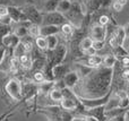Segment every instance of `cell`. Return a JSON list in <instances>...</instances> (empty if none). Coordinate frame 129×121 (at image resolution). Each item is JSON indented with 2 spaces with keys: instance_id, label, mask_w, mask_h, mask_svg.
<instances>
[{
  "instance_id": "cell-17",
  "label": "cell",
  "mask_w": 129,
  "mask_h": 121,
  "mask_svg": "<svg viewBox=\"0 0 129 121\" xmlns=\"http://www.w3.org/2000/svg\"><path fill=\"white\" fill-rule=\"evenodd\" d=\"M71 7V1L70 0H60L58 4V8H57V11L60 14L64 15L66 13H68L69 9Z\"/></svg>"
},
{
  "instance_id": "cell-16",
  "label": "cell",
  "mask_w": 129,
  "mask_h": 121,
  "mask_svg": "<svg viewBox=\"0 0 129 121\" xmlns=\"http://www.w3.org/2000/svg\"><path fill=\"white\" fill-rule=\"evenodd\" d=\"M49 97H50V100H51V101H53V102H56V103L60 104V102L62 101V99H63V95H62L61 90L53 88V90L49 93Z\"/></svg>"
},
{
  "instance_id": "cell-18",
  "label": "cell",
  "mask_w": 129,
  "mask_h": 121,
  "mask_svg": "<svg viewBox=\"0 0 129 121\" xmlns=\"http://www.w3.org/2000/svg\"><path fill=\"white\" fill-rule=\"evenodd\" d=\"M26 53H28V52L26 51V49H25L24 44H23L22 42H20L19 44H18L17 47L13 50V57H14V58H16V59L22 58V57L25 56Z\"/></svg>"
},
{
  "instance_id": "cell-25",
  "label": "cell",
  "mask_w": 129,
  "mask_h": 121,
  "mask_svg": "<svg viewBox=\"0 0 129 121\" xmlns=\"http://www.w3.org/2000/svg\"><path fill=\"white\" fill-rule=\"evenodd\" d=\"M13 29H11V26H8V25H4L0 23V45H2V38L6 35H8L9 33H11Z\"/></svg>"
},
{
  "instance_id": "cell-33",
  "label": "cell",
  "mask_w": 129,
  "mask_h": 121,
  "mask_svg": "<svg viewBox=\"0 0 129 121\" xmlns=\"http://www.w3.org/2000/svg\"><path fill=\"white\" fill-rule=\"evenodd\" d=\"M112 5V0H101V7L102 8H108Z\"/></svg>"
},
{
  "instance_id": "cell-7",
  "label": "cell",
  "mask_w": 129,
  "mask_h": 121,
  "mask_svg": "<svg viewBox=\"0 0 129 121\" xmlns=\"http://www.w3.org/2000/svg\"><path fill=\"white\" fill-rule=\"evenodd\" d=\"M89 37L93 41L105 42V40H107V29H105V27L99 25L98 23L93 24L89 28Z\"/></svg>"
},
{
  "instance_id": "cell-10",
  "label": "cell",
  "mask_w": 129,
  "mask_h": 121,
  "mask_svg": "<svg viewBox=\"0 0 129 121\" xmlns=\"http://www.w3.org/2000/svg\"><path fill=\"white\" fill-rule=\"evenodd\" d=\"M19 43H20V38L18 37V36H16L15 34L11 32V33H9L8 35H6L4 38H2V43H1V44L4 45L5 48H7L8 50L13 51V50L15 49V48L19 44Z\"/></svg>"
},
{
  "instance_id": "cell-1",
  "label": "cell",
  "mask_w": 129,
  "mask_h": 121,
  "mask_svg": "<svg viewBox=\"0 0 129 121\" xmlns=\"http://www.w3.org/2000/svg\"><path fill=\"white\" fill-rule=\"evenodd\" d=\"M113 68H95L93 71L83 79L80 84V95L79 97H88V99H99L109 91V87L112 82Z\"/></svg>"
},
{
  "instance_id": "cell-12",
  "label": "cell",
  "mask_w": 129,
  "mask_h": 121,
  "mask_svg": "<svg viewBox=\"0 0 129 121\" xmlns=\"http://www.w3.org/2000/svg\"><path fill=\"white\" fill-rule=\"evenodd\" d=\"M80 104L79 99L78 96L76 99H67V97H63L62 101L60 102V108L64 111H75L76 108Z\"/></svg>"
},
{
  "instance_id": "cell-27",
  "label": "cell",
  "mask_w": 129,
  "mask_h": 121,
  "mask_svg": "<svg viewBox=\"0 0 129 121\" xmlns=\"http://www.w3.org/2000/svg\"><path fill=\"white\" fill-rule=\"evenodd\" d=\"M111 19L112 18L110 17L109 15H107V14H103V15H101V16H99V19H98V24L99 25H101V26H107L108 24H109L110 22H111Z\"/></svg>"
},
{
  "instance_id": "cell-11",
  "label": "cell",
  "mask_w": 129,
  "mask_h": 121,
  "mask_svg": "<svg viewBox=\"0 0 129 121\" xmlns=\"http://www.w3.org/2000/svg\"><path fill=\"white\" fill-rule=\"evenodd\" d=\"M79 79L80 78H79V76H78L77 72H76L75 70H70V71L63 77L62 82H63L64 86H66L67 88H70L71 90V88H74L78 84Z\"/></svg>"
},
{
  "instance_id": "cell-24",
  "label": "cell",
  "mask_w": 129,
  "mask_h": 121,
  "mask_svg": "<svg viewBox=\"0 0 129 121\" xmlns=\"http://www.w3.org/2000/svg\"><path fill=\"white\" fill-rule=\"evenodd\" d=\"M92 47H93V40L89 37V35L86 36V37H84L82 40V42H80V49H82L83 52L88 50V49H91Z\"/></svg>"
},
{
  "instance_id": "cell-23",
  "label": "cell",
  "mask_w": 129,
  "mask_h": 121,
  "mask_svg": "<svg viewBox=\"0 0 129 121\" xmlns=\"http://www.w3.org/2000/svg\"><path fill=\"white\" fill-rule=\"evenodd\" d=\"M32 82L34 84H42L43 82H45V77H44V74L43 71H33L32 72Z\"/></svg>"
},
{
  "instance_id": "cell-31",
  "label": "cell",
  "mask_w": 129,
  "mask_h": 121,
  "mask_svg": "<svg viewBox=\"0 0 129 121\" xmlns=\"http://www.w3.org/2000/svg\"><path fill=\"white\" fill-rule=\"evenodd\" d=\"M111 7H112V10H113V11H117V13L121 11V10H122V8H123V6H121V5L118 4L117 1H112Z\"/></svg>"
},
{
  "instance_id": "cell-2",
  "label": "cell",
  "mask_w": 129,
  "mask_h": 121,
  "mask_svg": "<svg viewBox=\"0 0 129 121\" xmlns=\"http://www.w3.org/2000/svg\"><path fill=\"white\" fill-rule=\"evenodd\" d=\"M85 15H86V11H85V8L82 2L71 1L70 9L63 16L66 17L67 22L70 23L75 28H80L83 24V20L85 18Z\"/></svg>"
},
{
  "instance_id": "cell-14",
  "label": "cell",
  "mask_w": 129,
  "mask_h": 121,
  "mask_svg": "<svg viewBox=\"0 0 129 121\" xmlns=\"http://www.w3.org/2000/svg\"><path fill=\"white\" fill-rule=\"evenodd\" d=\"M60 33V27L53 25H43L40 26V36L48 37L51 35H58Z\"/></svg>"
},
{
  "instance_id": "cell-21",
  "label": "cell",
  "mask_w": 129,
  "mask_h": 121,
  "mask_svg": "<svg viewBox=\"0 0 129 121\" xmlns=\"http://www.w3.org/2000/svg\"><path fill=\"white\" fill-rule=\"evenodd\" d=\"M35 47L38 48L39 50L45 52L48 50V42L47 38L43 37V36H39V37L35 38Z\"/></svg>"
},
{
  "instance_id": "cell-20",
  "label": "cell",
  "mask_w": 129,
  "mask_h": 121,
  "mask_svg": "<svg viewBox=\"0 0 129 121\" xmlns=\"http://www.w3.org/2000/svg\"><path fill=\"white\" fill-rule=\"evenodd\" d=\"M116 62H117V59H116V57H114L113 54H108V56L105 54V56L103 57L102 63H103V66H104V67L113 68L114 65H116Z\"/></svg>"
},
{
  "instance_id": "cell-3",
  "label": "cell",
  "mask_w": 129,
  "mask_h": 121,
  "mask_svg": "<svg viewBox=\"0 0 129 121\" xmlns=\"http://www.w3.org/2000/svg\"><path fill=\"white\" fill-rule=\"evenodd\" d=\"M5 92L9 95L10 99L14 101L19 102L23 99L22 93V83L17 78H10L5 85Z\"/></svg>"
},
{
  "instance_id": "cell-5",
  "label": "cell",
  "mask_w": 129,
  "mask_h": 121,
  "mask_svg": "<svg viewBox=\"0 0 129 121\" xmlns=\"http://www.w3.org/2000/svg\"><path fill=\"white\" fill-rule=\"evenodd\" d=\"M64 23H67L66 17L62 14L58 13V11L42 14V24H41V26H43V25H53V26L60 27Z\"/></svg>"
},
{
  "instance_id": "cell-13",
  "label": "cell",
  "mask_w": 129,
  "mask_h": 121,
  "mask_svg": "<svg viewBox=\"0 0 129 121\" xmlns=\"http://www.w3.org/2000/svg\"><path fill=\"white\" fill-rule=\"evenodd\" d=\"M60 0H45L41 7L39 8V10L42 14H48V13H53V11H57V8H58V4Z\"/></svg>"
},
{
  "instance_id": "cell-9",
  "label": "cell",
  "mask_w": 129,
  "mask_h": 121,
  "mask_svg": "<svg viewBox=\"0 0 129 121\" xmlns=\"http://www.w3.org/2000/svg\"><path fill=\"white\" fill-rule=\"evenodd\" d=\"M70 71V67L69 65H64V63H60L57 65L52 68V75H53L54 82L57 80H62L63 77L66 76L68 72Z\"/></svg>"
},
{
  "instance_id": "cell-35",
  "label": "cell",
  "mask_w": 129,
  "mask_h": 121,
  "mask_svg": "<svg viewBox=\"0 0 129 121\" xmlns=\"http://www.w3.org/2000/svg\"><path fill=\"white\" fill-rule=\"evenodd\" d=\"M80 121H99V120H96L95 118H93V117H88V115H86V117H84L83 119H80Z\"/></svg>"
},
{
  "instance_id": "cell-34",
  "label": "cell",
  "mask_w": 129,
  "mask_h": 121,
  "mask_svg": "<svg viewBox=\"0 0 129 121\" xmlns=\"http://www.w3.org/2000/svg\"><path fill=\"white\" fill-rule=\"evenodd\" d=\"M123 31H125V35H126V38L129 40V23L125 25V27H123Z\"/></svg>"
},
{
  "instance_id": "cell-15",
  "label": "cell",
  "mask_w": 129,
  "mask_h": 121,
  "mask_svg": "<svg viewBox=\"0 0 129 121\" xmlns=\"http://www.w3.org/2000/svg\"><path fill=\"white\" fill-rule=\"evenodd\" d=\"M74 32H75V27L70 24V23H64L60 26V33L64 38H67V41L70 40V37L73 36Z\"/></svg>"
},
{
  "instance_id": "cell-22",
  "label": "cell",
  "mask_w": 129,
  "mask_h": 121,
  "mask_svg": "<svg viewBox=\"0 0 129 121\" xmlns=\"http://www.w3.org/2000/svg\"><path fill=\"white\" fill-rule=\"evenodd\" d=\"M45 38H47V42H48V50H54L58 47V44H59L58 35H51Z\"/></svg>"
},
{
  "instance_id": "cell-19",
  "label": "cell",
  "mask_w": 129,
  "mask_h": 121,
  "mask_svg": "<svg viewBox=\"0 0 129 121\" xmlns=\"http://www.w3.org/2000/svg\"><path fill=\"white\" fill-rule=\"evenodd\" d=\"M113 54L114 57H116V59H119V60H121L122 58H125V57H128V51L125 49V47L123 45H119V47H117L116 49H113Z\"/></svg>"
},
{
  "instance_id": "cell-30",
  "label": "cell",
  "mask_w": 129,
  "mask_h": 121,
  "mask_svg": "<svg viewBox=\"0 0 129 121\" xmlns=\"http://www.w3.org/2000/svg\"><path fill=\"white\" fill-rule=\"evenodd\" d=\"M105 45V42H99V41H93V49L95 50L96 52L100 51V50H103Z\"/></svg>"
},
{
  "instance_id": "cell-26",
  "label": "cell",
  "mask_w": 129,
  "mask_h": 121,
  "mask_svg": "<svg viewBox=\"0 0 129 121\" xmlns=\"http://www.w3.org/2000/svg\"><path fill=\"white\" fill-rule=\"evenodd\" d=\"M28 35L33 38H36L40 36V25L36 24H31L28 28Z\"/></svg>"
},
{
  "instance_id": "cell-28",
  "label": "cell",
  "mask_w": 129,
  "mask_h": 121,
  "mask_svg": "<svg viewBox=\"0 0 129 121\" xmlns=\"http://www.w3.org/2000/svg\"><path fill=\"white\" fill-rule=\"evenodd\" d=\"M75 120V115L71 111H61V121H74Z\"/></svg>"
},
{
  "instance_id": "cell-32",
  "label": "cell",
  "mask_w": 129,
  "mask_h": 121,
  "mask_svg": "<svg viewBox=\"0 0 129 121\" xmlns=\"http://www.w3.org/2000/svg\"><path fill=\"white\" fill-rule=\"evenodd\" d=\"M120 61H121V66H122V68H129V56L122 58Z\"/></svg>"
},
{
  "instance_id": "cell-4",
  "label": "cell",
  "mask_w": 129,
  "mask_h": 121,
  "mask_svg": "<svg viewBox=\"0 0 129 121\" xmlns=\"http://www.w3.org/2000/svg\"><path fill=\"white\" fill-rule=\"evenodd\" d=\"M20 9L25 14L27 20H29L32 24H36L41 26V24H42V13L39 10L38 7L31 4H26L25 6L20 7Z\"/></svg>"
},
{
  "instance_id": "cell-36",
  "label": "cell",
  "mask_w": 129,
  "mask_h": 121,
  "mask_svg": "<svg viewBox=\"0 0 129 121\" xmlns=\"http://www.w3.org/2000/svg\"><path fill=\"white\" fill-rule=\"evenodd\" d=\"M114 1H117V2H118V4H120L121 6H123V7H125L126 5H127V1H128V0H114Z\"/></svg>"
},
{
  "instance_id": "cell-6",
  "label": "cell",
  "mask_w": 129,
  "mask_h": 121,
  "mask_svg": "<svg viewBox=\"0 0 129 121\" xmlns=\"http://www.w3.org/2000/svg\"><path fill=\"white\" fill-rule=\"evenodd\" d=\"M111 94L112 92L109 91L107 95H104L102 97H99V99H84V97H79V96H78V99H79V102L86 109H93V108H98V106H104L109 102Z\"/></svg>"
},
{
  "instance_id": "cell-29",
  "label": "cell",
  "mask_w": 129,
  "mask_h": 121,
  "mask_svg": "<svg viewBox=\"0 0 129 121\" xmlns=\"http://www.w3.org/2000/svg\"><path fill=\"white\" fill-rule=\"evenodd\" d=\"M7 52H8L7 48H5L4 45H0V65L4 62L5 58H6V56H7Z\"/></svg>"
},
{
  "instance_id": "cell-8",
  "label": "cell",
  "mask_w": 129,
  "mask_h": 121,
  "mask_svg": "<svg viewBox=\"0 0 129 121\" xmlns=\"http://www.w3.org/2000/svg\"><path fill=\"white\" fill-rule=\"evenodd\" d=\"M8 16L11 18V20L14 23H20V22H26L27 20L26 16H25V14L20 9V7L13 6V5L8 6Z\"/></svg>"
}]
</instances>
